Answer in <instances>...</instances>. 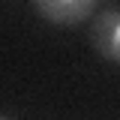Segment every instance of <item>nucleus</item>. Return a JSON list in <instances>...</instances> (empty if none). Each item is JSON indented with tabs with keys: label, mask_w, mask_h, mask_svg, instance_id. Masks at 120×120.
Segmentation results:
<instances>
[{
	"label": "nucleus",
	"mask_w": 120,
	"mask_h": 120,
	"mask_svg": "<svg viewBox=\"0 0 120 120\" xmlns=\"http://www.w3.org/2000/svg\"><path fill=\"white\" fill-rule=\"evenodd\" d=\"M90 45L105 60L120 63V9H105L90 24Z\"/></svg>",
	"instance_id": "obj_1"
},
{
	"label": "nucleus",
	"mask_w": 120,
	"mask_h": 120,
	"mask_svg": "<svg viewBox=\"0 0 120 120\" xmlns=\"http://www.w3.org/2000/svg\"><path fill=\"white\" fill-rule=\"evenodd\" d=\"M33 9L42 15L48 24L60 27H75L84 18L93 15L96 0H33Z\"/></svg>",
	"instance_id": "obj_2"
}]
</instances>
